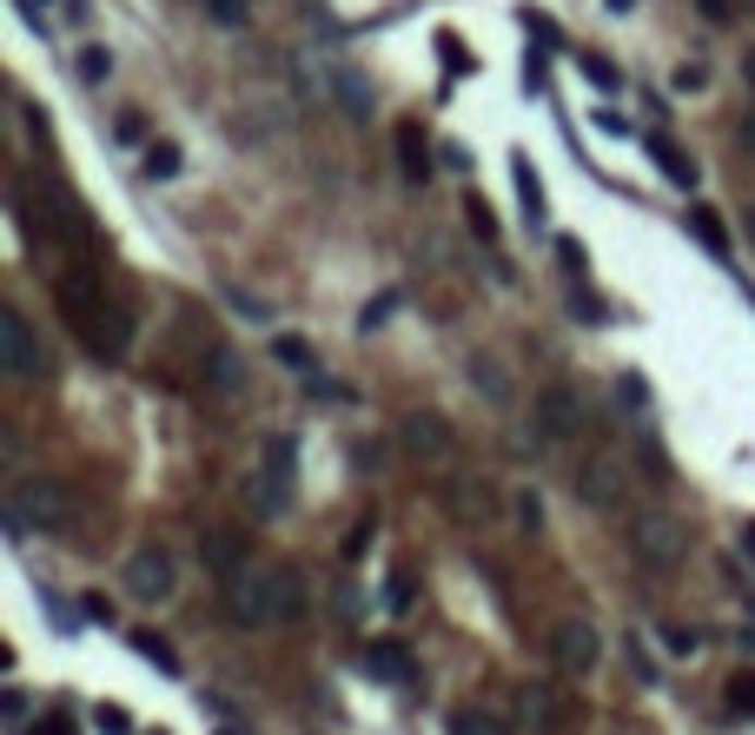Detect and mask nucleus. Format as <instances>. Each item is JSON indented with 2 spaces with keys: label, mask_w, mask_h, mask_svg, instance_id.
<instances>
[{
  "label": "nucleus",
  "mask_w": 755,
  "mask_h": 735,
  "mask_svg": "<svg viewBox=\"0 0 755 735\" xmlns=\"http://www.w3.org/2000/svg\"><path fill=\"white\" fill-rule=\"evenodd\" d=\"M735 139H742V146H748V152H755V107H748V113H742V126H735Z\"/></svg>",
  "instance_id": "4c0bfd02"
},
{
  "label": "nucleus",
  "mask_w": 755,
  "mask_h": 735,
  "mask_svg": "<svg viewBox=\"0 0 755 735\" xmlns=\"http://www.w3.org/2000/svg\"><path fill=\"white\" fill-rule=\"evenodd\" d=\"M60 318L94 358H126V345H133V311L107 292V279L94 266H66L60 272Z\"/></svg>",
  "instance_id": "f257e3e1"
},
{
  "label": "nucleus",
  "mask_w": 755,
  "mask_h": 735,
  "mask_svg": "<svg viewBox=\"0 0 755 735\" xmlns=\"http://www.w3.org/2000/svg\"><path fill=\"white\" fill-rule=\"evenodd\" d=\"M729 709H735V715H755V670H735V683H729Z\"/></svg>",
  "instance_id": "bb28decb"
},
{
  "label": "nucleus",
  "mask_w": 755,
  "mask_h": 735,
  "mask_svg": "<svg viewBox=\"0 0 755 735\" xmlns=\"http://www.w3.org/2000/svg\"><path fill=\"white\" fill-rule=\"evenodd\" d=\"M583 73H590L604 94H617V66H610V60H583Z\"/></svg>",
  "instance_id": "473e14b6"
},
{
  "label": "nucleus",
  "mask_w": 755,
  "mask_h": 735,
  "mask_svg": "<svg viewBox=\"0 0 755 735\" xmlns=\"http://www.w3.org/2000/svg\"><path fill=\"white\" fill-rule=\"evenodd\" d=\"M451 735H503V722L484 715V709H458V715H451Z\"/></svg>",
  "instance_id": "393cba45"
},
{
  "label": "nucleus",
  "mask_w": 755,
  "mask_h": 735,
  "mask_svg": "<svg viewBox=\"0 0 755 735\" xmlns=\"http://www.w3.org/2000/svg\"><path fill=\"white\" fill-rule=\"evenodd\" d=\"M272 358H279V365H292V371H312V365H318V358H312V345H305L299 332H279V339H272Z\"/></svg>",
  "instance_id": "5701e85b"
},
{
  "label": "nucleus",
  "mask_w": 755,
  "mask_h": 735,
  "mask_svg": "<svg viewBox=\"0 0 755 735\" xmlns=\"http://www.w3.org/2000/svg\"><path fill=\"white\" fill-rule=\"evenodd\" d=\"M206 569L219 584H239L245 569H252V550H245V537L239 530H206Z\"/></svg>",
  "instance_id": "ddd939ff"
},
{
  "label": "nucleus",
  "mask_w": 755,
  "mask_h": 735,
  "mask_svg": "<svg viewBox=\"0 0 755 735\" xmlns=\"http://www.w3.org/2000/svg\"><path fill=\"white\" fill-rule=\"evenodd\" d=\"M404 444H411L417 457H445V451H451V431H445V418H411V425H404Z\"/></svg>",
  "instance_id": "dca6fc26"
},
{
  "label": "nucleus",
  "mask_w": 755,
  "mask_h": 735,
  "mask_svg": "<svg viewBox=\"0 0 755 735\" xmlns=\"http://www.w3.org/2000/svg\"><path fill=\"white\" fill-rule=\"evenodd\" d=\"M643 152L656 159V173H662L669 186H677V193H696V180H703V173H696V159H690L677 139H669V133H643Z\"/></svg>",
  "instance_id": "9b49d317"
},
{
  "label": "nucleus",
  "mask_w": 755,
  "mask_h": 735,
  "mask_svg": "<svg viewBox=\"0 0 755 735\" xmlns=\"http://www.w3.org/2000/svg\"><path fill=\"white\" fill-rule=\"evenodd\" d=\"M0 371L8 378H40V339L21 305H0Z\"/></svg>",
  "instance_id": "6e6552de"
},
{
  "label": "nucleus",
  "mask_w": 755,
  "mask_h": 735,
  "mask_svg": "<svg viewBox=\"0 0 755 735\" xmlns=\"http://www.w3.org/2000/svg\"><path fill=\"white\" fill-rule=\"evenodd\" d=\"M742 232H748V245H755V199L742 206Z\"/></svg>",
  "instance_id": "79ce46f5"
},
{
  "label": "nucleus",
  "mask_w": 755,
  "mask_h": 735,
  "mask_svg": "<svg viewBox=\"0 0 755 735\" xmlns=\"http://www.w3.org/2000/svg\"><path fill=\"white\" fill-rule=\"evenodd\" d=\"M226 616L245 629H266V623H299L305 616V577L292 563L272 569H245L239 584H226Z\"/></svg>",
  "instance_id": "f03ea898"
},
{
  "label": "nucleus",
  "mask_w": 755,
  "mask_h": 735,
  "mask_svg": "<svg viewBox=\"0 0 755 735\" xmlns=\"http://www.w3.org/2000/svg\"><path fill=\"white\" fill-rule=\"evenodd\" d=\"M471 384H477L490 404H511V371H503L490 352H477V358H471Z\"/></svg>",
  "instance_id": "f3484780"
},
{
  "label": "nucleus",
  "mask_w": 755,
  "mask_h": 735,
  "mask_svg": "<svg viewBox=\"0 0 755 735\" xmlns=\"http://www.w3.org/2000/svg\"><path fill=\"white\" fill-rule=\"evenodd\" d=\"M703 14H716V21H729V0H703Z\"/></svg>",
  "instance_id": "37998d69"
},
{
  "label": "nucleus",
  "mask_w": 755,
  "mask_h": 735,
  "mask_svg": "<svg viewBox=\"0 0 755 735\" xmlns=\"http://www.w3.org/2000/svg\"><path fill=\"white\" fill-rule=\"evenodd\" d=\"M742 79H748V94H755V47L742 53Z\"/></svg>",
  "instance_id": "ea45409f"
},
{
  "label": "nucleus",
  "mask_w": 755,
  "mask_h": 735,
  "mask_svg": "<svg viewBox=\"0 0 755 735\" xmlns=\"http://www.w3.org/2000/svg\"><path fill=\"white\" fill-rule=\"evenodd\" d=\"M66 524V490L47 483V477H27L14 498H8V530L14 537H34V530H60Z\"/></svg>",
  "instance_id": "39448f33"
},
{
  "label": "nucleus",
  "mask_w": 755,
  "mask_h": 735,
  "mask_svg": "<svg viewBox=\"0 0 755 735\" xmlns=\"http://www.w3.org/2000/svg\"><path fill=\"white\" fill-rule=\"evenodd\" d=\"M133 649H139V663H153L159 676H173V670H180V657H173V649H166L159 636H133Z\"/></svg>",
  "instance_id": "b1692460"
},
{
  "label": "nucleus",
  "mask_w": 755,
  "mask_h": 735,
  "mask_svg": "<svg viewBox=\"0 0 755 735\" xmlns=\"http://www.w3.org/2000/svg\"><path fill=\"white\" fill-rule=\"evenodd\" d=\"M683 543H690V530H683L677 511H636V524H630V556H636L643 569H677V563H683Z\"/></svg>",
  "instance_id": "20e7f679"
},
{
  "label": "nucleus",
  "mask_w": 755,
  "mask_h": 735,
  "mask_svg": "<svg viewBox=\"0 0 755 735\" xmlns=\"http://www.w3.org/2000/svg\"><path fill=\"white\" fill-rule=\"evenodd\" d=\"M80 79H87V87H107V79H113V53L107 47H80Z\"/></svg>",
  "instance_id": "412c9836"
},
{
  "label": "nucleus",
  "mask_w": 755,
  "mask_h": 735,
  "mask_svg": "<svg viewBox=\"0 0 755 735\" xmlns=\"http://www.w3.org/2000/svg\"><path fill=\"white\" fill-rule=\"evenodd\" d=\"M524 27H531V34H537V47H557V27H550V21H544V14H524Z\"/></svg>",
  "instance_id": "c9c22d12"
},
{
  "label": "nucleus",
  "mask_w": 755,
  "mask_h": 735,
  "mask_svg": "<svg viewBox=\"0 0 755 735\" xmlns=\"http://www.w3.org/2000/svg\"><path fill=\"white\" fill-rule=\"evenodd\" d=\"M385 610H391V616L411 610V577H404V569H391V577H385Z\"/></svg>",
  "instance_id": "cd10ccee"
},
{
  "label": "nucleus",
  "mask_w": 755,
  "mask_h": 735,
  "mask_svg": "<svg viewBox=\"0 0 755 735\" xmlns=\"http://www.w3.org/2000/svg\"><path fill=\"white\" fill-rule=\"evenodd\" d=\"M576 431H583V397H576L570 384L537 391V438H544V444H570Z\"/></svg>",
  "instance_id": "9d476101"
},
{
  "label": "nucleus",
  "mask_w": 755,
  "mask_h": 735,
  "mask_svg": "<svg viewBox=\"0 0 755 735\" xmlns=\"http://www.w3.org/2000/svg\"><path fill=\"white\" fill-rule=\"evenodd\" d=\"M365 676H372V683H391V689H411V683H417V657H411L404 642H372V649H365Z\"/></svg>",
  "instance_id": "f8f14e48"
},
{
  "label": "nucleus",
  "mask_w": 755,
  "mask_h": 735,
  "mask_svg": "<svg viewBox=\"0 0 755 735\" xmlns=\"http://www.w3.org/2000/svg\"><path fill=\"white\" fill-rule=\"evenodd\" d=\"M617 397L630 404V412H643V404H649V384H643L636 371H623V378H617Z\"/></svg>",
  "instance_id": "c756f323"
},
{
  "label": "nucleus",
  "mask_w": 755,
  "mask_h": 735,
  "mask_svg": "<svg viewBox=\"0 0 755 735\" xmlns=\"http://www.w3.org/2000/svg\"><path fill=\"white\" fill-rule=\"evenodd\" d=\"M517 702H524V722H531L537 735H557V728L570 722V709H563V696H557V689H544V683H531V689H524Z\"/></svg>",
  "instance_id": "4468645a"
},
{
  "label": "nucleus",
  "mask_w": 755,
  "mask_h": 735,
  "mask_svg": "<svg viewBox=\"0 0 755 735\" xmlns=\"http://www.w3.org/2000/svg\"><path fill=\"white\" fill-rule=\"evenodd\" d=\"M299 490V444L292 438H266L259 451V477H252V511L259 517H279Z\"/></svg>",
  "instance_id": "7ed1b4c3"
},
{
  "label": "nucleus",
  "mask_w": 755,
  "mask_h": 735,
  "mask_svg": "<svg viewBox=\"0 0 755 735\" xmlns=\"http://www.w3.org/2000/svg\"><path fill=\"white\" fill-rule=\"evenodd\" d=\"M331 94H339V107H345L352 120L372 113V100H365V87H358V73H331Z\"/></svg>",
  "instance_id": "4be33fe9"
},
{
  "label": "nucleus",
  "mask_w": 755,
  "mask_h": 735,
  "mask_svg": "<svg viewBox=\"0 0 755 735\" xmlns=\"http://www.w3.org/2000/svg\"><path fill=\"white\" fill-rule=\"evenodd\" d=\"M517 517H524V524H531V530H537V524H544V504H537V490H524V498H517Z\"/></svg>",
  "instance_id": "f704fd0d"
},
{
  "label": "nucleus",
  "mask_w": 755,
  "mask_h": 735,
  "mask_svg": "<svg viewBox=\"0 0 755 735\" xmlns=\"http://www.w3.org/2000/svg\"><path fill=\"white\" fill-rule=\"evenodd\" d=\"M630 498V470L617 451H590L576 464V504H590V511H617Z\"/></svg>",
  "instance_id": "423d86ee"
},
{
  "label": "nucleus",
  "mask_w": 755,
  "mask_h": 735,
  "mask_svg": "<svg viewBox=\"0 0 755 735\" xmlns=\"http://www.w3.org/2000/svg\"><path fill=\"white\" fill-rule=\"evenodd\" d=\"M748 537H755V524H748Z\"/></svg>",
  "instance_id": "49530a36"
},
{
  "label": "nucleus",
  "mask_w": 755,
  "mask_h": 735,
  "mask_svg": "<svg viewBox=\"0 0 755 735\" xmlns=\"http://www.w3.org/2000/svg\"><path fill=\"white\" fill-rule=\"evenodd\" d=\"M656 642H662V657H677V663H690L696 657V629H683V623H656Z\"/></svg>",
  "instance_id": "aec40b11"
},
{
  "label": "nucleus",
  "mask_w": 755,
  "mask_h": 735,
  "mask_svg": "<svg viewBox=\"0 0 755 735\" xmlns=\"http://www.w3.org/2000/svg\"><path fill=\"white\" fill-rule=\"evenodd\" d=\"M94 728H100V735H133V715L113 709V702H100V709H94Z\"/></svg>",
  "instance_id": "c85d7f7f"
},
{
  "label": "nucleus",
  "mask_w": 755,
  "mask_h": 735,
  "mask_svg": "<svg viewBox=\"0 0 755 735\" xmlns=\"http://www.w3.org/2000/svg\"><path fill=\"white\" fill-rule=\"evenodd\" d=\"M604 14H617V21H623V14H636V0H604Z\"/></svg>",
  "instance_id": "58836bf2"
},
{
  "label": "nucleus",
  "mask_w": 755,
  "mask_h": 735,
  "mask_svg": "<svg viewBox=\"0 0 755 735\" xmlns=\"http://www.w3.org/2000/svg\"><path fill=\"white\" fill-rule=\"evenodd\" d=\"M173 173H180V146H166V139L146 146V180H173Z\"/></svg>",
  "instance_id": "a878e982"
},
{
  "label": "nucleus",
  "mask_w": 755,
  "mask_h": 735,
  "mask_svg": "<svg viewBox=\"0 0 755 735\" xmlns=\"http://www.w3.org/2000/svg\"><path fill=\"white\" fill-rule=\"evenodd\" d=\"M690 232H696V238L709 245L716 259H729V225H722V219H716L709 206H690Z\"/></svg>",
  "instance_id": "6ab92c4d"
},
{
  "label": "nucleus",
  "mask_w": 755,
  "mask_h": 735,
  "mask_svg": "<svg viewBox=\"0 0 755 735\" xmlns=\"http://www.w3.org/2000/svg\"><path fill=\"white\" fill-rule=\"evenodd\" d=\"M391 305H398V292H385L378 305H365V318H358V324H365V332H372V324H385V318H391Z\"/></svg>",
  "instance_id": "72a5a7b5"
},
{
  "label": "nucleus",
  "mask_w": 755,
  "mask_h": 735,
  "mask_svg": "<svg viewBox=\"0 0 755 735\" xmlns=\"http://www.w3.org/2000/svg\"><path fill=\"white\" fill-rule=\"evenodd\" d=\"M511 173H517V206H524V219L531 225H544V180H537V167H531V159H511Z\"/></svg>",
  "instance_id": "a211bd4d"
},
{
  "label": "nucleus",
  "mask_w": 755,
  "mask_h": 735,
  "mask_svg": "<svg viewBox=\"0 0 755 735\" xmlns=\"http://www.w3.org/2000/svg\"><path fill=\"white\" fill-rule=\"evenodd\" d=\"M173 590H180V563H173V550L139 543V550L126 556V597H133V603H166Z\"/></svg>",
  "instance_id": "0eeeda50"
},
{
  "label": "nucleus",
  "mask_w": 755,
  "mask_h": 735,
  "mask_svg": "<svg viewBox=\"0 0 755 735\" xmlns=\"http://www.w3.org/2000/svg\"><path fill=\"white\" fill-rule=\"evenodd\" d=\"M557 259H563L570 272H583V245H576V238H557Z\"/></svg>",
  "instance_id": "e433bc0d"
},
{
  "label": "nucleus",
  "mask_w": 755,
  "mask_h": 735,
  "mask_svg": "<svg viewBox=\"0 0 755 735\" xmlns=\"http://www.w3.org/2000/svg\"><path fill=\"white\" fill-rule=\"evenodd\" d=\"M206 14H212L219 27H239V21H245V0H206Z\"/></svg>",
  "instance_id": "7c9ffc66"
},
{
  "label": "nucleus",
  "mask_w": 755,
  "mask_h": 735,
  "mask_svg": "<svg viewBox=\"0 0 755 735\" xmlns=\"http://www.w3.org/2000/svg\"><path fill=\"white\" fill-rule=\"evenodd\" d=\"M212 735H239V728H212Z\"/></svg>",
  "instance_id": "c03bdc74"
},
{
  "label": "nucleus",
  "mask_w": 755,
  "mask_h": 735,
  "mask_svg": "<svg viewBox=\"0 0 755 735\" xmlns=\"http://www.w3.org/2000/svg\"><path fill=\"white\" fill-rule=\"evenodd\" d=\"M398 167H404L411 186L431 180V146H425V133H417V126H398Z\"/></svg>",
  "instance_id": "2eb2a0df"
},
{
  "label": "nucleus",
  "mask_w": 755,
  "mask_h": 735,
  "mask_svg": "<svg viewBox=\"0 0 755 735\" xmlns=\"http://www.w3.org/2000/svg\"><path fill=\"white\" fill-rule=\"evenodd\" d=\"M40 735H73V722H66V715H53V722H47Z\"/></svg>",
  "instance_id": "a19ab883"
},
{
  "label": "nucleus",
  "mask_w": 755,
  "mask_h": 735,
  "mask_svg": "<svg viewBox=\"0 0 755 735\" xmlns=\"http://www.w3.org/2000/svg\"><path fill=\"white\" fill-rule=\"evenodd\" d=\"M0 715L21 728V722H27V689H8V696H0Z\"/></svg>",
  "instance_id": "2f4dec72"
},
{
  "label": "nucleus",
  "mask_w": 755,
  "mask_h": 735,
  "mask_svg": "<svg viewBox=\"0 0 755 735\" xmlns=\"http://www.w3.org/2000/svg\"><path fill=\"white\" fill-rule=\"evenodd\" d=\"M550 657H557L563 676H590V670L604 663V642H597V629L583 623V616H563V623L550 629Z\"/></svg>",
  "instance_id": "1a4fd4ad"
},
{
  "label": "nucleus",
  "mask_w": 755,
  "mask_h": 735,
  "mask_svg": "<svg viewBox=\"0 0 755 735\" xmlns=\"http://www.w3.org/2000/svg\"><path fill=\"white\" fill-rule=\"evenodd\" d=\"M742 8H748V14H755V0H742Z\"/></svg>",
  "instance_id": "a18cd8bd"
}]
</instances>
